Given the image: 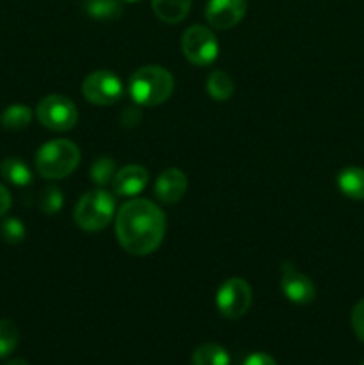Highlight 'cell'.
Segmentation results:
<instances>
[{
	"label": "cell",
	"instance_id": "cell-1",
	"mask_svg": "<svg viewBox=\"0 0 364 365\" xmlns=\"http://www.w3.org/2000/svg\"><path fill=\"white\" fill-rule=\"evenodd\" d=\"M116 237L121 248L136 257L150 255L159 248L166 232V217L148 200H131L116 214Z\"/></svg>",
	"mask_w": 364,
	"mask_h": 365
},
{
	"label": "cell",
	"instance_id": "cell-2",
	"mask_svg": "<svg viewBox=\"0 0 364 365\" xmlns=\"http://www.w3.org/2000/svg\"><path fill=\"white\" fill-rule=\"evenodd\" d=\"M173 93V77L157 64L141 66L128 78V95L138 106L156 107L166 102Z\"/></svg>",
	"mask_w": 364,
	"mask_h": 365
},
{
	"label": "cell",
	"instance_id": "cell-3",
	"mask_svg": "<svg viewBox=\"0 0 364 365\" xmlns=\"http://www.w3.org/2000/svg\"><path fill=\"white\" fill-rule=\"evenodd\" d=\"M81 160V152L77 145L68 139H54L38 150L36 155V170L43 178L61 180L74 173Z\"/></svg>",
	"mask_w": 364,
	"mask_h": 365
},
{
	"label": "cell",
	"instance_id": "cell-4",
	"mask_svg": "<svg viewBox=\"0 0 364 365\" xmlns=\"http://www.w3.org/2000/svg\"><path fill=\"white\" fill-rule=\"evenodd\" d=\"M116 210V202L106 189H95L82 196L74 210V220L86 232L103 230L111 223Z\"/></svg>",
	"mask_w": 364,
	"mask_h": 365
},
{
	"label": "cell",
	"instance_id": "cell-5",
	"mask_svg": "<svg viewBox=\"0 0 364 365\" xmlns=\"http://www.w3.org/2000/svg\"><path fill=\"white\" fill-rule=\"evenodd\" d=\"M38 120L49 130L66 132L77 125L79 110L70 98L63 95H49L38 103Z\"/></svg>",
	"mask_w": 364,
	"mask_h": 365
},
{
	"label": "cell",
	"instance_id": "cell-6",
	"mask_svg": "<svg viewBox=\"0 0 364 365\" xmlns=\"http://www.w3.org/2000/svg\"><path fill=\"white\" fill-rule=\"evenodd\" d=\"M181 45L186 59L196 66H207L218 57L216 36L203 25H191L186 29Z\"/></svg>",
	"mask_w": 364,
	"mask_h": 365
},
{
	"label": "cell",
	"instance_id": "cell-7",
	"mask_svg": "<svg viewBox=\"0 0 364 365\" xmlns=\"http://www.w3.org/2000/svg\"><path fill=\"white\" fill-rule=\"evenodd\" d=\"M82 95L93 106L107 107L116 103L123 96V84L114 73L98 70L89 73L82 82Z\"/></svg>",
	"mask_w": 364,
	"mask_h": 365
},
{
	"label": "cell",
	"instance_id": "cell-8",
	"mask_svg": "<svg viewBox=\"0 0 364 365\" xmlns=\"http://www.w3.org/2000/svg\"><path fill=\"white\" fill-rule=\"evenodd\" d=\"M252 305V289L243 278H231L223 282L216 294V307L227 319H239Z\"/></svg>",
	"mask_w": 364,
	"mask_h": 365
},
{
	"label": "cell",
	"instance_id": "cell-9",
	"mask_svg": "<svg viewBox=\"0 0 364 365\" xmlns=\"http://www.w3.org/2000/svg\"><path fill=\"white\" fill-rule=\"evenodd\" d=\"M280 273V289L289 302L296 303V305H307V303L313 302L314 296H316V289H314V284L310 282L309 277L300 273V271L289 262L282 264Z\"/></svg>",
	"mask_w": 364,
	"mask_h": 365
},
{
	"label": "cell",
	"instance_id": "cell-10",
	"mask_svg": "<svg viewBox=\"0 0 364 365\" xmlns=\"http://www.w3.org/2000/svg\"><path fill=\"white\" fill-rule=\"evenodd\" d=\"M246 13V0H209L206 18L214 29H232L243 20Z\"/></svg>",
	"mask_w": 364,
	"mask_h": 365
},
{
	"label": "cell",
	"instance_id": "cell-11",
	"mask_svg": "<svg viewBox=\"0 0 364 365\" xmlns=\"http://www.w3.org/2000/svg\"><path fill=\"white\" fill-rule=\"evenodd\" d=\"M186 189H188V178L177 168H168L156 180L157 200L166 205L177 203L186 195Z\"/></svg>",
	"mask_w": 364,
	"mask_h": 365
},
{
	"label": "cell",
	"instance_id": "cell-12",
	"mask_svg": "<svg viewBox=\"0 0 364 365\" xmlns=\"http://www.w3.org/2000/svg\"><path fill=\"white\" fill-rule=\"evenodd\" d=\"M148 171L139 164H128L116 171L113 178V191L118 196H136L146 187Z\"/></svg>",
	"mask_w": 364,
	"mask_h": 365
},
{
	"label": "cell",
	"instance_id": "cell-13",
	"mask_svg": "<svg viewBox=\"0 0 364 365\" xmlns=\"http://www.w3.org/2000/svg\"><path fill=\"white\" fill-rule=\"evenodd\" d=\"M338 187L346 198L364 200V170L359 166H348L338 175Z\"/></svg>",
	"mask_w": 364,
	"mask_h": 365
},
{
	"label": "cell",
	"instance_id": "cell-14",
	"mask_svg": "<svg viewBox=\"0 0 364 365\" xmlns=\"http://www.w3.org/2000/svg\"><path fill=\"white\" fill-rule=\"evenodd\" d=\"M152 9L159 20L166 24H178L188 16L191 0H152Z\"/></svg>",
	"mask_w": 364,
	"mask_h": 365
},
{
	"label": "cell",
	"instance_id": "cell-15",
	"mask_svg": "<svg viewBox=\"0 0 364 365\" xmlns=\"http://www.w3.org/2000/svg\"><path fill=\"white\" fill-rule=\"evenodd\" d=\"M0 175H2L4 180L18 185V187H25L32 182V173L27 164L20 159H14V157H7L0 163Z\"/></svg>",
	"mask_w": 364,
	"mask_h": 365
},
{
	"label": "cell",
	"instance_id": "cell-16",
	"mask_svg": "<svg viewBox=\"0 0 364 365\" xmlns=\"http://www.w3.org/2000/svg\"><path fill=\"white\" fill-rule=\"evenodd\" d=\"M191 364L193 365H228L231 364V356H228L227 349L221 348L220 344L207 342V344L198 346V348L193 351Z\"/></svg>",
	"mask_w": 364,
	"mask_h": 365
},
{
	"label": "cell",
	"instance_id": "cell-17",
	"mask_svg": "<svg viewBox=\"0 0 364 365\" xmlns=\"http://www.w3.org/2000/svg\"><path fill=\"white\" fill-rule=\"evenodd\" d=\"M84 9L93 20L113 21L121 16V0H86Z\"/></svg>",
	"mask_w": 364,
	"mask_h": 365
},
{
	"label": "cell",
	"instance_id": "cell-18",
	"mask_svg": "<svg viewBox=\"0 0 364 365\" xmlns=\"http://www.w3.org/2000/svg\"><path fill=\"white\" fill-rule=\"evenodd\" d=\"M206 88L211 98L218 100V102H225L234 95V82H232L231 75L221 70L211 71Z\"/></svg>",
	"mask_w": 364,
	"mask_h": 365
},
{
	"label": "cell",
	"instance_id": "cell-19",
	"mask_svg": "<svg viewBox=\"0 0 364 365\" xmlns=\"http://www.w3.org/2000/svg\"><path fill=\"white\" fill-rule=\"evenodd\" d=\"M32 120L31 107L24 106V103H14L9 106L2 114H0V123L6 130H24Z\"/></svg>",
	"mask_w": 364,
	"mask_h": 365
},
{
	"label": "cell",
	"instance_id": "cell-20",
	"mask_svg": "<svg viewBox=\"0 0 364 365\" xmlns=\"http://www.w3.org/2000/svg\"><path fill=\"white\" fill-rule=\"evenodd\" d=\"M89 175L96 187H106L107 184H113V178L116 175V163L111 157H100L93 163Z\"/></svg>",
	"mask_w": 364,
	"mask_h": 365
},
{
	"label": "cell",
	"instance_id": "cell-21",
	"mask_svg": "<svg viewBox=\"0 0 364 365\" xmlns=\"http://www.w3.org/2000/svg\"><path fill=\"white\" fill-rule=\"evenodd\" d=\"M18 339H20V334H18L16 324L9 319H0V359L14 351Z\"/></svg>",
	"mask_w": 364,
	"mask_h": 365
},
{
	"label": "cell",
	"instance_id": "cell-22",
	"mask_svg": "<svg viewBox=\"0 0 364 365\" xmlns=\"http://www.w3.org/2000/svg\"><path fill=\"white\" fill-rule=\"evenodd\" d=\"M38 205L45 214H57L63 207V195L56 185H46L39 195Z\"/></svg>",
	"mask_w": 364,
	"mask_h": 365
},
{
	"label": "cell",
	"instance_id": "cell-23",
	"mask_svg": "<svg viewBox=\"0 0 364 365\" xmlns=\"http://www.w3.org/2000/svg\"><path fill=\"white\" fill-rule=\"evenodd\" d=\"M25 227L20 220L16 217H7L0 225V237L7 242V245H18L25 239Z\"/></svg>",
	"mask_w": 364,
	"mask_h": 365
},
{
	"label": "cell",
	"instance_id": "cell-24",
	"mask_svg": "<svg viewBox=\"0 0 364 365\" xmlns=\"http://www.w3.org/2000/svg\"><path fill=\"white\" fill-rule=\"evenodd\" d=\"M352 328L360 342H364V299H360L352 310Z\"/></svg>",
	"mask_w": 364,
	"mask_h": 365
},
{
	"label": "cell",
	"instance_id": "cell-25",
	"mask_svg": "<svg viewBox=\"0 0 364 365\" xmlns=\"http://www.w3.org/2000/svg\"><path fill=\"white\" fill-rule=\"evenodd\" d=\"M243 365H277L273 356L266 355V353H253V355L246 356Z\"/></svg>",
	"mask_w": 364,
	"mask_h": 365
},
{
	"label": "cell",
	"instance_id": "cell-26",
	"mask_svg": "<svg viewBox=\"0 0 364 365\" xmlns=\"http://www.w3.org/2000/svg\"><path fill=\"white\" fill-rule=\"evenodd\" d=\"M139 120H141V114H139L138 109H134V107H128V109H125V113L121 114V123H123V127H134V125L139 123Z\"/></svg>",
	"mask_w": 364,
	"mask_h": 365
},
{
	"label": "cell",
	"instance_id": "cell-27",
	"mask_svg": "<svg viewBox=\"0 0 364 365\" xmlns=\"http://www.w3.org/2000/svg\"><path fill=\"white\" fill-rule=\"evenodd\" d=\"M9 207H11L9 191H7V189L0 184V216H4V214L7 212V210H9Z\"/></svg>",
	"mask_w": 364,
	"mask_h": 365
},
{
	"label": "cell",
	"instance_id": "cell-28",
	"mask_svg": "<svg viewBox=\"0 0 364 365\" xmlns=\"http://www.w3.org/2000/svg\"><path fill=\"white\" fill-rule=\"evenodd\" d=\"M6 365H29V364L25 362L24 359H13L9 360V362H6Z\"/></svg>",
	"mask_w": 364,
	"mask_h": 365
},
{
	"label": "cell",
	"instance_id": "cell-29",
	"mask_svg": "<svg viewBox=\"0 0 364 365\" xmlns=\"http://www.w3.org/2000/svg\"><path fill=\"white\" fill-rule=\"evenodd\" d=\"M125 2H136V0H125Z\"/></svg>",
	"mask_w": 364,
	"mask_h": 365
},
{
	"label": "cell",
	"instance_id": "cell-30",
	"mask_svg": "<svg viewBox=\"0 0 364 365\" xmlns=\"http://www.w3.org/2000/svg\"><path fill=\"white\" fill-rule=\"evenodd\" d=\"M363 365H364V362H363Z\"/></svg>",
	"mask_w": 364,
	"mask_h": 365
}]
</instances>
